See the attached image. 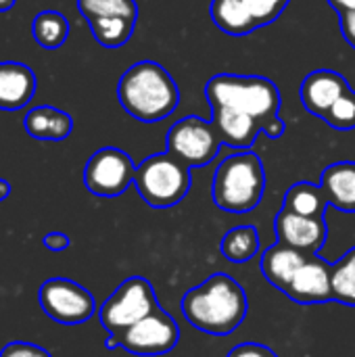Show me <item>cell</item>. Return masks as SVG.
Returning <instances> with one entry per match:
<instances>
[{"label": "cell", "instance_id": "83f0119b", "mask_svg": "<svg viewBox=\"0 0 355 357\" xmlns=\"http://www.w3.org/2000/svg\"><path fill=\"white\" fill-rule=\"evenodd\" d=\"M339 25H341L343 38L355 50V13H341L339 15Z\"/></svg>", "mask_w": 355, "mask_h": 357}, {"label": "cell", "instance_id": "6da1fadb", "mask_svg": "<svg viewBox=\"0 0 355 357\" xmlns=\"http://www.w3.org/2000/svg\"><path fill=\"white\" fill-rule=\"evenodd\" d=\"M205 96L222 142L232 149H251L262 130L274 140L285 134L287 126L278 117L280 90L268 77L218 73L207 82Z\"/></svg>", "mask_w": 355, "mask_h": 357}, {"label": "cell", "instance_id": "5b68a950", "mask_svg": "<svg viewBox=\"0 0 355 357\" xmlns=\"http://www.w3.org/2000/svg\"><path fill=\"white\" fill-rule=\"evenodd\" d=\"M184 161L172 153H159L146 157L134 176V184L142 201L155 209H167L178 205L190 190L192 176Z\"/></svg>", "mask_w": 355, "mask_h": 357}, {"label": "cell", "instance_id": "5bb4252c", "mask_svg": "<svg viewBox=\"0 0 355 357\" xmlns=\"http://www.w3.org/2000/svg\"><path fill=\"white\" fill-rule=\"evenodd\" d=\"M274 230L278 243H285L308 255H316L318 251H322L328 238V226L324 218L299 215L287 207L278 211L274 220Z\"/></svg>", "mask_w": 355, "mask_h": 357}, {"label": "cell", "instance_id": "d6986e66", "mask_svg": "<svg viewBox=\"0 0 355 357\" xmlns=\"http://www.w3.org/2000/svg\"><path fill=\"white\" fill-rule=\"evenodd\" d=\"M25 132L36 140H65L73 130L69 113L54 107H33L23 119Z\"/></svg>", "mask_w": 355, "mask_h": 357}, {"label": "cell", "instance_id": "ffe728a7", "mask_svg": "<svg viewBox=\"0 0 355 357\" xmlns=\"http://www.w3.org/2000/svg\"><path fill=\"white\" fill-rule=\"evenodd\" d=\"M282 207H287L299 215L324 218L326 207H328V199H326V192L322 186L312 184V182H297L287 190Z\"/></svg>", "mask_w": 355, "mask_h": 357}, {"label": "cell", "instance_id": "d4e9b609", "mask_svg": "<svg viewBox=\"0 0 355 357\" xmlns=\"http://www.w3.org/2000/svg\"><path fill=\"white\" fill-rule=\"evenodd\" d=\"M0 357H52L44 347L33 345V343H25V341H15L2 347Z\"/></svg>", "mask_w": 355, "mask_h": 357}, {"label": "cell", "instance_id": "44dd1931", "mask_svg": "<svg viewBox=\"0 0 355 357\" xmlns=\"http://www.w3.org/2000/svg\"><path fill=\"white\" fill-rule=\"evenodd\" d=\"M220 249L230 264H247L259 251V232L255 226H236L224 234Z\"/></svg>", "mask_w": 355, "mask_h": 357}, {"label": "cell", "instance_id": "2e32d148", "mask_svg": "<svg viewBox=\"0 0 355 357\" xmlns=\"http://www.w3.org/2000/svg\"><path fill=\"white\" fill-rule=\"evenodd\" d=\"M36 94L33 71L15 61L0 63V109L17 111L23 109Z\"/></svg>", "mask_w": 355, "mask_h": 357}, {"label": "cell", "instance_id": "4fadbf2b", "mask_svg": "<svg viewBox=\"0 0 355 357\" xmlns=\"http://www.w3.org/2000/svg\"><path fill=\"white\" fill-rule=\"evenodd\" d=\"M285 295L299 305H316L335 301L333 295V264L318 253L308 255L303 266L295 272L293 280L285 289Z\"/></svg>", "mask_w": 355, "mask_h": 357}, {"label": "cell", "instance_id": "7a4b0ae2", "mask_svg": "<svg viewBox=\"0 0 355 357\" xmlns=\"http://www.w3.org/2000/svg\"><path fill=\"white\" fill-rule=\"evenodd\" d=\"M180 310L192 328L211 337H226L245 322L249 301L245 289L220 272L184 293Z\"/></svg>", "mask_w": 355, "mask_h": 357}, {"label": "cell", "instance_id": "9a60e30c", "mask_svg": "<svg viewBox=\"0 0 355 357\" xmlns=\"http://www.w3.org/2000/svg\"><path fill=\"white\" fill-rule=\"evenodd\" d=\"M352 88L347 84V79L333 71V69H318L312 71L299 88V98L305 107L308 113L316 115V117H324V113L337 102V98Z\"/></svg>", "mask_w": 355, "mask_h": 357}, {"label": "cell", "instance_id": "ba28073f", "mask_svg": "<svg viewBox=\"0 0 355 357\" xmlns=\"http://www.w3.org/2000/svg\"><path fill=\"white\" fill-rule=\"evenodd\" d=\"M180 341L178 322L161 307L151 316L142 318L117 337L107 339V349L121 347L132 356L153 357L169 354Z\"/></svg>", "mask_w": 355, "mask_h": 357}, {"label": "cell", "instance_id": "4dcf8cb0", "mask_svg": "<svg viewBox=\"0 0 355 357\" xmlns=\"http://www.w3.org/2000/svg\"><path fill=\"white\" fill-rule=\"evenodd\" d=\"M15 4V0H0V10H8Z\"/></svg>", "mask_w": 355, "mask_h": 357}, {"label": "cell", "instance_id": "4316f807", "mask_svg": "<svg viewBox=\"0 0 355 357\" xmlns=\"http://www.w3.org/2000/svg\"><path fill=\"white\" fill-rule=\"evenodd\" d=\"M42 243H44V247H46L48 251H65V249L71 245L69 236L63 234V232H48V234L42 238Z\"/></svg>", "mask_w": 355, "mask_h": 357}, {"label": "cell", "instance_id": "30bf717a", "mask_svg": "<svg viewBox=\"0 0 355 357\" xmlns=\"http://www.w3.org/2000/svg\"><path fill=\"white\" fill-rule=\"evenodd\" d=\"M291 0H211L213 23L228 36L241 38L276 21Z\"/></svg>", "mask_w": 355, "mask_h": 357}, {"label": "cell", "instance_id": "f546056e", "mask_svg": "<svg viewBox=\"0 0 355 357\" xmlns=\"http://www.w3.org/2000/svg\"><path fill=\"white\" fill-rule=\"evenodd\" d=\"M8 195H10V184L4 182V180H0V203H2Z\"/></svg>", "mask_w": 355, "mask_h": 357}, {"label": "cell", "instance_id": "e0dca14e", "mask_svg": "<svg viewBox=\"0 0 355 357\" xmlns=\"http://www.w3.org/2000/svg\"><path fill=\"white\" fill-rule=\"evenodd\" d=\"M305 259L308 253H301L285 243H276L262 255V274L274 289L285 293V289L289 287L295 272L303 266Z\"/></svg>", "mask_w": 355, "mask_h": 357}, {"label": "cell", "instance_id": "8992f818", "mask_svg": "<svg viewBox=\"0 0 355 357\" xmlns=\"http://www.w3.org/2000/svg\"><path fill=\"white\" fill-rule=\"evenodd\" d=\"M159 307L161 305L157 301L153 284L142 276H132L123 280L100 305L98 320L109 337H117Z\"/></svg>", "mask_w": 355, "mask_h": 357}, {"label": "cell", "instance_id": "f1b7e54d", "mask_svg": "<svg viewBox=\"0 0 355 357\" xmlns=\"http://www.w3.org/2000/svg\"><path fill=\"white\" fill-rule=\"evenodd\" d=\"M328 4L341 13H355V0H328Z\"/></svg>", "mask_w": 355, "mask_h": 357}, {"label": "cell", "instance_id": "277c9868", "mask_svg": "<svg viewBox=\"0 0 355 357\" xmlns=\"http://www.w3.org/2000/svg\"><path fill=\"white\" fill-rule=\"evenodd\" d=\"M266 190V169L262 159L243 151L226 157L213 174V203L228 213H249L253 211Z\"/></svg>", "mask_w": 355, "mask_h": 357}, {"label": "cell", "instance_id": "52a82bcc", "mask_svg": "<svg viewBox=\"0 0 355 357\" xmlns=\"http://www.w3.org/2000/svg\"><path fill=\"white\" fill-rule=\"evenodd\" d=\"M82 17L88 21L94 40L105 48L123 46L136 27V0H77Z\"/></svg>", "mask_w": 355, "mask_h": 357}, {"label": "cell", "instance_id": "cb8c5ba5", "mask_svg": "<svg viewBox=\"0 0 355 357\" xmlns=\"http://www.w3.org/2000/svg\"><path fill=\"white\" fill-rule=\"evenodd\" d=\"M331 128L335 130H354L355 128V90L354 88H347L339 98L337 102L324 113L322 117Z\"/></svg>", "mask_w": 355, "mask_h": 357}, {"label": "cell", "instance_id": "9c48e42d", "mask_svg": "<svg viewBox=\"0 0 355 357\" xmlns=\"http://www.w3.org/2000/svg\"><path fill=\"white\" fill-rule=\"evenodd\" d=\"M222 144V136L213 121H205L197 115L176 121L165 136L167 153L192 169L209 165L218 157Z\"/></svg>", "mask_w": 355, "mask_h": 357}, {"label": "cell", "instance_id": "8fae6325", "mask_svg": "<svg viewBox=\"0 0 355 357\" xmlns=\"http://www.w3.org/2000/svg\"><path fill=\"white\" fill-rule=\"evenodd\" d=\"M38 303L42 312L59 324H84L96 312V301L92 293L69 280V278H50L38 289Z\"/></svg>", "mask_w": 355, "mask_h": 357}, {"label": "cell", "instance_id": "3957f363", "mask_svg": "<svg viewBox=\"0 0 355 357\" xmlns=\"http://www.w3.org/2000/svg\"><path fill=\"white\" fill-rule=\"evenodd\" d=\"M117 98L134 119L155 123L176 111L180 90L165 67L155 61H140L121 75Z\"/></svg>", "mask_w": 355, "mask_h": 357}, {"label": "cell", "instance_id": "7402d4cb", "mask_svg": "<svg viewBox=\"0 0 355 357\" xmlns=\"http://www.w3.org/2000/svg\"><path fill=\"white\" fill-rule=\"evenodd\" d=\"M31 33L42 48L54 50L63 46L65 40L69 38V21L59 10H42L33 19Z\"/></svg>", "mask_w": 355, "mask_h": 357}, {"label": "cell", "instance_id": "ac0fdd59", "mask_svg": "<svg viewBox=\"0 0 355 357\" xmlns=\"http://www.w3.org/2000/svg\"><path fill=\"white\" fill-rule=\"evenodd\" d=\"M328 205L343 213H355V161H339L322 172Z\"/></svg>", "mask_w": 355, "mask_h": 357}, {"label": "cell", "instance_id": "484cf974", "mask_svg": "<svg viewBox=\"0 0 355 357\" xmlns=\"http://www.w3.org/2000/svg\"><path fill=\"white\" fill-rule=\"evenodd\" d=\"M228 357H278L270 347L259 343H241L230 349Z\"/></svg>", "mask_w": 355, "mask_h": 357}, {"label": "cell", "instance_id": "7c38bea8", "mask_svg": "<svg viewBox=\"0 0 355 357\" xmlns=\"http://www.w3.org/2000/svg\"><path fill=\"white\" fill-rule=\"evenodd\" d=\"M136 165L128 153L115 146H105L96 151L84 167L86 188L105 199L123 195L130 184H134Z\"/></svg>", "mask_w": 355, "mask_h": 357}, {"label": "cell", "instance_id": "603a6c76", "mask_svg": "<svg viewBox=\"0 0 355 357\" xmlns=\"http://www.w3.org/2000/svg\"><path fill=\"white\" fill-rule=\"evenodd\" d=\"M333 295L335 301L355 307V247L333 264Z\"/></svg>", "mask_w": 355, "mask_h": 357}]
</instances>
